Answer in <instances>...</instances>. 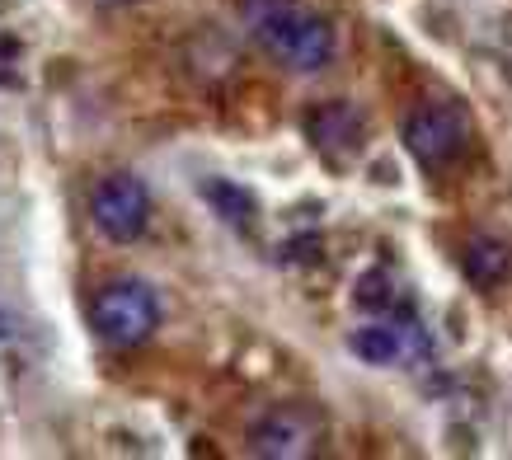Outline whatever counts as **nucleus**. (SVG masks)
Segmentation results:
<instances>
[{"label": "nucleus", "mask_w": 512, "mask_h": 460, "mask_svg": "<svg viewBox=\"0 0 512 460\" xmlns=\"http://www.w3.org/2000/svg\"><path fill=\"white\" fill-rule=\"evenodd\" d=\"M240 24L273 62L296 76H311L334 57V29L306 0H240Z\"/></svg>", "instance_id": "nucleus-1"}, {"label": "nucleus", "mask_w": 512, "mask_h": 460, "mask_svg": "<svg viewBox=\"0 0 512 460\" xmlns=\"http://www.w3.org/2000/svg\"><path fill=\"white\" fill-rule=\"evenodd\" d=\"M90 329L109 348H141L160 329V296L141 277H113L90 301Z\"/></svg>", "instance_id": "nucleus-2"}, {"label": "nucleus", "mask_w": 512, "mask_h": 460, "mask_svg": "<svg viewBox=\"0 0 512 460\" xmlns=\"http://www.w3.org/2000/svg\"><path fill=\"white\" fill-rule=\"evenodd\" d=\"M404 151L414 155L419 169H447L456 165L470 146V113L451 99H433V104H419L400 127Z\"/></svg>", "instance_id": "nucleus-3"}, {"label": "nucleus", "mask_w": 512, "mask_h": 460, "mask_svg": "<svg viewBox=\"0 0 512 460\" xmlns=\"http://www.w3.org/2000/svg\"><path fill=\"white\" fill-rule=\"evenodd\" d=\"M320 442H325V418L311 404H278L249 428V451L268 460L315 456Z\"/></svg>", "instance_id": "nucleus-4"}, {"label": "nucleus", "mask_w": 512, "mask_h": 460, "mask_svg": "<svg viewBox=\"0 0 512 460\" xmlns=\"http://www.w3.org/2000/svg\"><path fill=\"white\" fill-rule=\"evenodd\" d=\"M90 221L109 245H132L151 226V193L132 174H109L94 188L90 198Z\"/></svg>", "instance_id": "nucleus-5"}, {"label": "nucleus", "mask_w": 512, "mask_h": 460, "mask_svg": "<svg viewBox=\"0 0 512 460\" xmlns=\"http://www.w3.org/2000/svg\"><path fill=\"white\" fill-rule=\"evenodd\" d=\"M348 353L367 367H404L428 353V334L414 315H386L348 334Z\"/></svg>", "instance_id": "nucleus-6"}, {"label": "nucleus", "mask_w": 512, "mask_h": 460, "mask_svg": "<svg viewBox=\"0 0 512 460\" xmlns=\"http://www.w3.org/2000/svg\"><path fill=\"white\" fill-rule=\"evenodd\" d=\"M306 132H311V141L329 160H353L362 151V113L353 104H339V99L315 108L311 118H306Z\"/></svg>", "instance_id": "nucleus-7"}, {"label": "nucleus", "mask_w": 512, "mask_h": 460, "mask_svg": "<svg viewBox=\"0 0 512 460\" xmlns=\"http://www.w3.org/2000/svg\"><path fill=\"white\" fill-rule=\"evenodd\" d=\"M461 268H466V277L475 282V287H498L503 277L512 273V254L503 240H489V235H475L466 245V254H461Z\"/></svg>", "instance_id": "nucleus-8"}, {"label": "nucleus", "mask_w": 512, "mask_h": 460, "mask_svg": "<svg viewBox=\"0 0 512 460\" xmlns=\"http://www.w3.org/2000/svg\"><path fill=\"white\" fill-rule=\"evenodd\" d=\"M207 202L217 207L226 221H235V226H249V216H254V198H249L245 188H235V184H207Z\"/></svg>", "instance_id": "nucleus-9"}, {"label": "nucleus", "mask_w": 512, "mask_h": 460, "mask_svg": "<svg viewBox=\"0 0 512 460\" xmlns=\"http://www.w3.org/2000/svg\"><path fill=\"white\" fill-rule=\"evenodd\" d=\"M357 306H362V310H390V306H395V292H390V273H386V268H372V273L357 282Z\"/></svg>", "instance_id": "nucleus-10"}, {"label": "nucleus", "mask_w": 512, "mask_h": 460, "mask_svg": "<svg viewBox=\"0 0 512 460\" xmlns=\"http://www.w3.org/2000/svg\"><path fill=\"white\" fill-rule=\"evenodd\" d=\"M104 5H132V0H104Z\"/></svg>", "instance_id": "nucleus-11"}]
</instances>
